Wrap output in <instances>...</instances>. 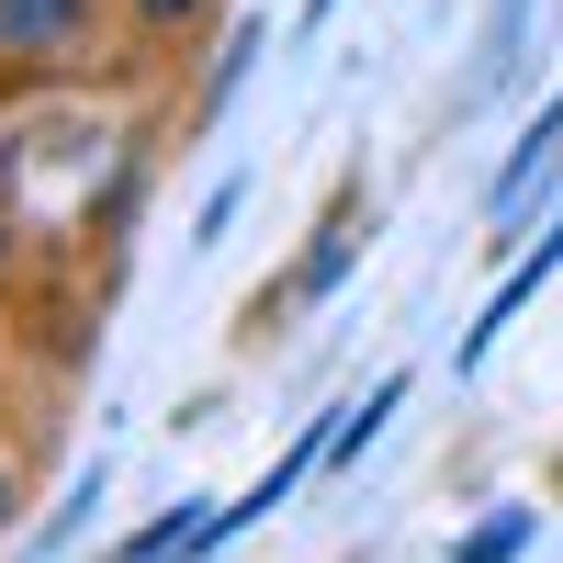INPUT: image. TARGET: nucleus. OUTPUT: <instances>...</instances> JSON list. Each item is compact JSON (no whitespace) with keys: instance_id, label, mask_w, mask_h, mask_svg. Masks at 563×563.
<instances>
[{"instance_id":"3","label":"nucleus","mask_w":563,"mask_h":563,"mask_svg":"<svg viewBox=\"0 0 563 563\" xmlns=\"http://www.w3.org/2000/svg\"><path fill=\"white\" fill-rule=\"evenodd\" d=\"M339 271H350V225H327V249L305 260V294H327V282H339Z\"/></svg>"},{"instance_id":"5","label":"nucleus","mask_w":563,"mask_h":563,"mask_svg":"<svg viewBox=\"0 0 563 563\" xmlns=\"http://www.w3.org/2000/svg\"><path fill=\"white\" fill-rule=\"evenodd\" d=\"M0 519H12V474H0Z\"/></svg>"},{"instance_id":"4","label":"nucleus","mask_w":563,"mask_h":563,"mask_svg":"<svg viewBox=\"0 0 563 563\" xmlns=\"http://www.w3.org/2000/svg\"><path fill=\"white\" fill-rule=\"evenodd\" d=\"M135 12H147V23H192L203 0H135Z\"/></svg>"},{"instance_id":"1","label":"nucleus","mask_w":563,"mask_h":563,"mask_svg":"<svg viewBox=\"0 0 563 563\" xmlns=\"http://www.w3.org/2000/svg\"><path fill=\"white\" fill-rule=\"evenodd\" d=\"M90 0H0V57H57V45H79Z\"/></svg>"},{"instance_id":"2","label":"nucleus","mask_w":563,"mask_h":563,"mask_svg":"<svg viewBox=\"0 0 563 563\" xmlns=\"http://www.w3.org/2000/svg\"><path fill=\"white\" fill-rule=\"evenodd\" d=\"M519 541H530V507H507V519H485L474 541H462V563H507Z\"/></svg>"}]
</instances>
